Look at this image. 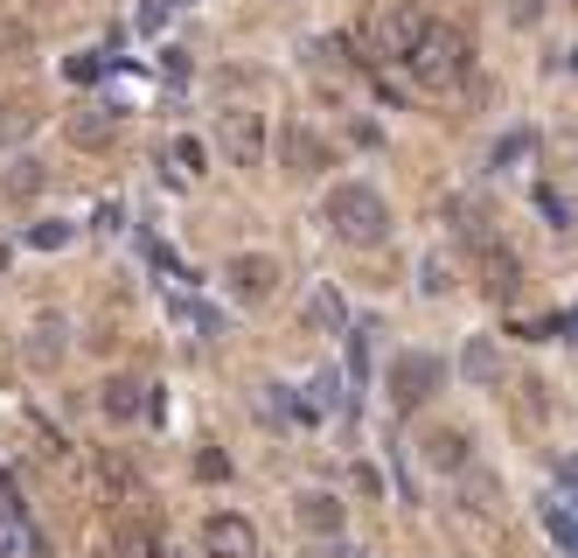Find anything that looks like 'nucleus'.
<instances>
[{
  "label": "nucleus",
  "mask_w": 578,
  "mask_h": 558,
  "mask_svg": "<svg viewBox=\"0 0 578 558\" xmlns=\"http://www.w3.org/2000/svg\"><path fill=\"white\" fill-rule=\"evenodd\" d=\"M447 217H453V230H460L467 244H488V217H481V203H474V196H453V203H447Z\"/></svg>",
  "instance_id": "aec40b11"
},
{
  "label": "nucleus",
  "mask_w": 578,
  "mask_h": 558,
  "mask_svg": "<svg viewBox=\"0 0 578 558\" xmlns=\"http://www.w3.org/2000/svg\"><path fill=\"white\" fill-rule=\"evenodd\" d=\"M536 140H530V133H509V140H495V168H502V161H523V153H530Z\"/></svg>",
  "instance_id": "393cba45"
},
{
  "label": "nucleus",
  "mask_w": 578,
  "mask_h": 558,
  "mask_svg": "<svg viewBox=\"0 0 578 558\" xmlns=\"http://www.w3.org/2000/svg\"><path fill=\"white\" fill-rule=\"evenodd\" d=\"M43 182H49V168L35 161V153H22V161L8 168V203H35V196H43Z\"/></svg>",
  "instance_id": "2eb2a0df"
},
{
  "label": "nucleus",
  "mask_w": 578,
  "mask_h": 558,
  "mask_svg": "<svg viewBox=\"0 0 578 558\" xmlns=\"http://www.w3.org/2000/svg\"><path fill=\"white\" fill-rule=\"evenodd\" d=\"M63 70L77 77V84H91V77H99V70H105V56H99V49H84V56H70V64H63Z\"/></svg>",
  "instance_id": "b1692460"
},
{
  "label": "nucleus",
  "mask_w": 578,
  "mask_h": 558,
  "mask_svg": "<svg viewBox=\"0 0 578 558\" xmlns=\"http://www.w3.org/2000/svg\"><path fill=\"white\" fill-rule=\"evenodd\" d=\"M35 126H43V105H35V99H8V105H0V147H22Z\"/></svg>",
  "instance_id": "4468645a"
},
{
  "label": "nucleus",
  "mask_w": 578,
  "mask_h": 558,
  "mask_svg": "<svg viewBox=\"0 0 578 558\" xmlns=\"http://www.w3.org/2000/svg\"><path fill=\"white\" fill-rule=\"evenodd\" d=\"M460 371H467L474 384H495V371H502V356H495V342H488V335H474V342H467V356H460Z\"/></svg>",
  "instance_id": "412c9836"
},
{
  "label": "nucleus",
  "mask_w": 578,
  "mask_h": 558,
  "mask_svg": "<svg viewBox=\"0 0 578 558\" xmlns=\"http://www.w3.org/2000/svg\"><path fill=\"white\" fill-rule=\"evenodd\" d=\"M167 14H175V0H147V8H140V29L153 35V29H161V22H167Z\"/></svg>",
  "instance_id": "bb28decb"
},
{
  "label": "nucleus",
  "mask_w": 578,
  "mask_h": 558,
  "mask_svg": "<svg viewBox=\"0 0 578 558\" xmlns=\"http://www.w3.org/2000/svg\"><path fill=\"white\" fill-rule=\"evenodd\" d=\"M167 307H175V315H182L196 335H217V315H209V307H196V300H167Z\"/></svg>",
  "instance_id": "4be33fe9"
},
{
  "label": "nucleus",
  "mask_w": 578,
  "mask_h": 558,
  "mask_svg": "<svg viewBox=\"0 0 578 558\" xmlns=\"http://www.w3.org/2000/svg\"><path fill=\"white\" fill-rule=\"evenodd\" d=\"M196 475H203V482H217V475H230V460L209 447V454H196Z\"/></svg>",
  "instance_id": "cd10ccee"
},
{
  "label": "nucleus",
  "mask_w": 578,
  "mask_h": 558,
  "mask_svg": "<svg viewBox=\"0 0 578 558\" xmlns=\"http://www.w3.org/2000/svg\"><path fill=\"white\" fill-rule=\"evenodd\" d=\"M175 8H188V0H175Z\"/></svg>",
  "instance_id": "2f4dec72"
},
{
  "label": "nucleus",
  "mask_w": 578,
  "mask_h": 558,
  "mask_svg": "<svg viewBox=\"0 0 578 558\" xmlns=\"http://www.w3.org/2000/svg\"><path fill=\"white\" fill-rule=\"evenodd\" d=\"M22 356H28V371H56V363H63V321H43Z\"/></svg>",
  "instance_id": "dca6fc26"
},
{
  "label": "nucleus",
  "mask_w": 578,
  "mask_h": 558,
  "mask_svg": "<svg viewBox=\"0 0 578 558\" xmlns=\"http://www.w3.org/2000/svg\"><path fill=\"white\" fill-rule=\"evenodd\" d=\"M175 161L188 168V175H203V161H209V153H203V140H175Z\"/></svg>",
  "instance_id": "a878e982"
},
{
  "label": "nucleus",
  "mask_w": 578,
  "mask_h": 558,
  "mask_svg": "<svg viewBox=\"0 0 578 558\" xmlns=\"http://www.w3.org/2000/svg\"><path fill=\"white\" fill-rule=\"evenodd\" d=\"M404 64H412V77L426 91H447V84H460V77H467V35L460 29H426L418 35V49L404 56Z\"/></svg>",
  "instance_id": "f03ea898"
},
{
  "label": "nucleus",
  "mask_w": 578,
  "mask_h": 558,
  "mask_svg": "<svg viewBox=\"0 0 578 558\" xmlns=\"http://www.w3.org/2000/svg\"><path fill=\"white\" fill-rule=\"evenodd\" d=\"M279 259H265V252H238V259H223V294L230 300H244V307H258V300H273L279 294Z\"/></svg>",
  "instance_id": "20e7f679"
},
{
  "label": "nucleus",
  "mask_w": 578,
  "mask_h": 558,
  "mask_svg": "<svg viewBox=\"0 0 578 558\" xmlns=\"http://www.w3.org/2000/svg\"><path fill=\"white\" fill-rule=\"evenodd\" d=\"M516 273H523V265H516V252H495V244H481V286H488L495 300L516 294Z\"/></svg>",
  "instance_id": "ddd939ff"
},
{
  "label": "nucleus",
  "mask_w": 578,
  "mask_h": 558,
  "mask_svg": "<svg viewBox=\"0 0 578 558\" xmlns=\"http://www.w3.org/2000/svg\"><path fill=\"white\" fill-rule=\"evenodd\" d=\"M265 147H273L265 119H258V112H244V105H230L223 112V153H230V168H258Z\"/></svg>",
  "instance_id": "423d86ee"
},
{
  "label": "nucleus",
  "mask_w": 578,
  "mask_h": 558,
  "mask_svg": "<svg viewBox=\"0 0 578 558\" xmlns=\"http://www.w3.org/2000/svg\"><path fill=\"white\" fill-rule=\"evenodd\" d=\"M383 384H391V406H426V398L447 384V363L439 356H391V371H383Z\"/></svg>",
  "instance_id": "39448f33"
},
{
  "label": "nucleus",
  "mask_w": 578,
  "mask_h": 558,
  "mask_svg": "<svg viewBox=\"0 0 578 558\" xmlns=\"http://www.w3.org/2000/svg\"><path fill=\"white\" fill-rule=\"evenodd\" d=\"M28 244H35V252H56V244H70V224H35Z\"/></svg>",
  "instance_id": "5701e85b"
},
{
  "label": "nucleus",
  "mask_w": 578,
  "mask_h": 558,
  "mask_svg": "<svg viewBox=\"0 0 578 558\" xmlns=\"http://www.w3.org/2000/svg\"><path fill=\"white\" fill-rule=\"evenodd\" d=\"M571 70H578V49H571Z\"/></svg>",
  "instance_id": "7c9ffc66"
},
{
  "label": "nucleus",
  "mask_w": 578,
  "mask_h": 558,
  "mask_svg": "<svg viewBox=\"0 0 578 558\" xmlns=\"http://www.w3.org/2000/svg\"><path fill=\"white\" fill-rule=\"evenodd\" d=\"M426 29H432V22H426V8H418V0H383V8L370 14L377 49H383V56H397V64L418 49V35H426Z\"/></svg>",
  "instance_id": "7ed1b4c3"
},
{
  "label": "nucleus",
  "mask_w": 578,
  "mask_h": 558,
  "mask_svg": "<svg viewBox=\"0 0 578 558\" xmlns=\"http://www.w3.org/2000/svg\"><path fill=\"white\" fill-rule=\"evenodd\" d=\"M565 8H578V0H565Z\"/></svg>",
  "instance_id": "473e14b6"
},
{
  "label": "nucleus",
  "mask_w": 578,
  "mask_h": 558,
  "mask_svg": "<svg viewBox=\"0 0 578 558\" xmlns=\"http://www.w3.org/2000/svg\"><path fill=\"white\" fill-rule=\"evenodd\" d=\"M203 545L217 558H258V531L244 524V516H209L203 524Z\"/></svg>",
  "instance_id": "0eeeda50"
},
{
  "label": "nucleus",
  "mask_w": 578,
  "mask_h": 558,
  "mask_svg": "<svg viewBox=\"0 0 578 558\" xmlns=\"http://www.w3.org/2000/svg\"><path fill=\"white\" fill-rule=\"evenodd\" d=\"M544 524H551L557 545H565V558H578V503H571V496H557V503L544 510Z\"/></svg>",
  "instance_id": "6ab92c4d"
},
{
  "label": "nucleus",
  "mask_w": 578,
  "mask_h": 558,
  "mask_svg": "<svg viewBox=\"0 0 578 558\" xmlns=\"http://www.w3.org/2000/svg\"><path fill=\"white\" fill-rule=\"evenodd\" d=\"M321 217H327V230H335L342 244H356V252H377V244L391 238V203H383L370 182H335Z\"/></svg>",
  "instance_id": "f257e3e1"
},
{
  "label": "nucleus",
  "mask_w": 578,
  "mask_h": 558,
  "mask_svg": "<svg viewBox=\"0 0 578 558\" xmlns=\"http://www.w3.org/2000/svg\"><path fill=\"white\" fill-rule=\"evenodd\" d=\"M293 516H300V524L314 531V537H342V503H335L327 489H307L300 503H293Z\"/></svg>",
  "instance_id": "9d476101"
},
{
  "label": "nucleus",
  "mask_w": 578,
  "mask_h": 558,
  "mask_svg": "<svg viewBox=\"0 0 578 558\" xmlns=\"http://www.w3.org/2000/svg\"><path fill=\"white\" fill-rule=\"evenodd\" d=\"M112 558H161V537L147 524H119L112 531Z\"/></svg>",
  "instance_id": "a211bd4d"
},
{
  "label": "nucleus",
  "mask_w": 578,
  "mask_h": 558,
  "mask_svg": "<svg viewBox=\"0 0 578 558\" xmlns=\"http://www.w3.org/2000/svg\"><path fill=\"white\" fill-rule=\"evenodd\" d=\"M112 126H119V119H112L105 105H77L63 133H70V147H112Z\"/></svg>",
  "instance_id": "f8f14e48"
},
{
  "label": "nucleus",
  "mask_w": 578,
  "mask_h": 558,
  "mask_svg": "<svg viewBox=\"0 0 578 558\" xmlns=\"http://www.w3.org/2000/svg\"><path fill=\"white\" fill-rule=\"evenodd\" d=\"M342 321H349V307H342V294H335V286H321V294L307 300V329H314V335H335Z\"/></svg>",
  "instance_id": "f3484780"
},
{
  "label": "nucleus",
  "mask_w": 578,
  "mask_h": 558,
  "mask_svg": "<svg viewBox=\"0 0 578 558\" xmlns=\"http://www.w3.org/2000/svg\"><path fill=\"white\" fill-rule=\"evenodd\" d=\"M418 454H426V468H439V475H453V468H467V433L439 426V433H426V440H418Z\"/></svg>",
  "instance_id": "9b49d317"
},
{
  "label": "nucleus",
  "mask_w": 578,
  "mask_h": 558,
  "mask_svg": "<svg viewBox=\"0 0 578 558\" xmlns=\"http://www.w3.org/2000/svg\"><path fill=\"white\" fill-rule=\"evenodd\" d=\"M279 161L293 168V175H321V168H327V147H321L307 126H286V133H279Z\"/></svg>",
  "instance_id": "1a4fd4ad"
},
{
  "label": "nucleus",
  "mask_w": 578,
  "mask_h": 558,
  "mask_svg": "<svg viewBox=\"0 0 578 558\" xmlns=\"http://www.w3.org/2000/svg\"><path fill=\"white\" fill-rule=\"evenodd\" d=\"M447 286H453V273H447V265L432 259V265H426V294H447Z\"/></svg>",
  "instance_id": "c85d7f7f"
},
{
  "label": "nucleus",
  "mask_w": 578,
  "mask_h": 558,
  "mask_svg": "<svg viewBox=\"0 0 578 558\" xmlns=\"http://www.w3.org/2000/svg\"><path fill=\"white\" fill-rule=\"evenodd\" d=\"M99 412L112 419V426L140 419V412H147V384H140V377H105V384H99Z\"/></svg>",
  "instance_id": "6e6552de"
},
{
  "label": "nucleus",
  "mask_w": 578,
  "mask_h": 558,
  "mask_svg": "<svg viewBox=\"0 0 578 558\" xmlns=\"http://www.w3.org/2000/svg\"><path fill=\"white\" fill-rule=\"evenodd\" d=\"M509 14H516V22L530 29V22H536V0H509Z\"/></svg>",
  "instance_id": "c756f323"
}]
</instances>
